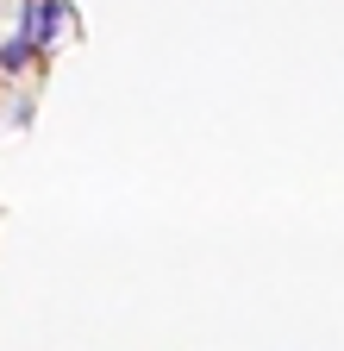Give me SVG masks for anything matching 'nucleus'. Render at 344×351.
I'll list each match as a JSON object with an SVG mask.
<instances>
[{
  "label": "nucleus",
  "mask_w": 344,
  "mask_h": 351,
  "mask_svg": "<svg viewBox=\"0 0 344 351\" xmlns=\"http://www.w3.org/2000/svg\"><path fill=\"white\" fill-rule=\"evenodd\" d=\"M31 51H44V44H38V38H31L25 25H19V32L7 38V51H0V69H7V82H13V75L25 69V57H31Z\"/></svg>",
  "instance_id": "f257e3e1"
},
{
  "label": "nucleus",
  "mask_w": 344,
  "mask_h": 351,
  "mask_svg": "<svg viewBox=\"0 0 344 351\" xmlns=\"http://www.w3.org/2000/svg\"><path fill=\"white\" fill-rule=\"evenodd\" d=\"M63 13H69V0H38V32H44V44H57Z\"/></svg>",
  "instance_id": "f03ea898"
}]
</instances>
